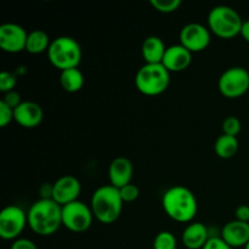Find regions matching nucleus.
Instances as JSON below:
<instances>
[{"instance_id":"412c9836","label":"nucleus","mask_w":249,"mask_h":249,"mask_svg":"<svg viewBox=\"0 0 249 249\" xmlns=\"http://www.w3.org/2000/svg\"><path fill=\"white\" fill-rule=\"evenodd\" d=\"M238 147H240V143H238L237 138L225 135V134H221L214 143V151H215L216 156L223 160H230V158L235 157Z\"/></svg>"},{"instance_id":"a878e982","label":"nucleus","mask_w":249,"mask_h":249,"mask_svg":"<svg viewBox=\"0 0 249 249\" xmlns=\"http://www.w3.org/2000/svg\"><path fill=\"white\" fill-rule=\"evenodd\" d=\"M119 194H121L123 202L130 203V202L136 201L139 198V196H140V190H139V187L136 185L130 182V184L125 185L122 189H119Z\"/></svg>"},{"instance_id":"20e7f679","label":"nucleus","mask_w":249,"mask_h":249,"mask_svg":"<svg viewBox=\"0 0 249 249\" xmlns=\"http://www.w3.org/2000/svg\"><path fill=\"white\" fill-rule=\"evenodd\" d=\"M243 19L235 9L225 5L213 7L208 14V28L220 39H233L240 36Z\"/></svg>"},{"instance_id":"2eb2a0df","label":"nucleus","mask_w":249,"mask_h":249,"mask_svg":"<svg viewBox=\"0 0 249 249\" xmlns=\"http://www.w3.org/2000/svg\"><path fill=\"white\" fill-rule=\"evenodd\" d=\"M220 237L233 249L245 248L249 243V223H242L236 219L229 221L224 225Z\"/></svg>"},{"instance_id":"f8f14e48","label":"nucleus","mask_w":249,"mask_h":249,"mask_svg":"<svg viewBox=\"0 0 249 249\" xmlns=\"http://www.w3.org/2000/svg\"><path fill=\"white\" fill-rule=\"evenodd\" d=\"M82 185L80 181L73 175H63L58 178L53 184V198L61 207L78 201Z\"/></svg>"},{"instance_id":"7ed1b4c3","label":"nucleus","mask_w":249,"mask_h":249,"mask_svg":"<svg viewBox=\"0 0 249 249\" xmlns=\"http://www.w3.org/2000/svg\"><path fill=\"white\" fill-rule=\"evenodd\" d=\"M123 203L119 189H116L112 185H104L95 190L92 194L90 208L97 221L109 225L118 220L121 216Z\"/></svg>"},{"instance_id":"aec40b11","label":"nucleus","mask_w":249,"mask_h":249,"mask_svg":"<svg viewBox=\"0 0 249 249\" xmlns=\"http://www.w3.org/2000/svg\"><path fill=\"white\" fill-rule=\"evenodd\" d=\"M60 84L65 91L78 92L84 87V75L79 68H71L62 71L60 74Z\"/></svg>"},{"instance_id":"7c9ffc66","label":"nucleus","mask_w":249,"mask_h":249,"mask_svg":"<svg viewBox=\"0 0 249 249\" xmlns=\"http://www.w3.org/2000/svg\"><path fill=\"white\" fill-rule=\"evenodd\" d=\"M235 219L242 223H249V206L247 204L238 206L235 211Z\"/></svg>"},{"instance_id":"473e14b6","label":"nucleus","mask_w":249,"mask_h":249,"mask_svg":"<svg viewBox=\"0 0 249 249\" xmlns=\"http://www.w3.org/2000/svg\"><path fill=\"white\" fill-rule=\"evenodd\" d=\"M245 249H249V243H248V245H247V246H246V247H245Z\"/></svg>"},{"instance_id":"9d476101","label":"nucleus","mask_w":249,"mask_h":249,"mask_svg":"<svg viewBox=\"0 0 249 249\" xmlns=\"http://www.w3.org/2000/svg\"><path fill=\"white\" fill-rule=\"evenodd\" d=\"M212 33L208 26L201 23H187L181 28L179 40L190 53H196L204 51L211 44Z\"/></svg>"},{"instance_id":"c85d7f7f","label":"nucleus","mask_w":249,"mask_h":249,"mask_svg":"<svg viewBox=\"0 0 249 249\" xmlns=\"http://www.w3.org/2000/svg\"><path fill=\"white\" fill-rule=\"evenodd\" d=\"M203 249H233L232 247L228 245L220 236H215V237H211L208 242L206 243Z\"/></svg>"},{"instance_id":"cd10ccee","label":"nucleus","mask_w":249,"mask_h":249,"mask_svg":"<svg viewBox=\"0 0 249 249\" xmlns=\"http://www.w3.org/2000/svg\"><path fill=\"white\" fill-rule=\"evenodd\" d=\"M1 101L4 102L5 105H7V106L12 109H15L16 107H18L19 105L23 102L21 99V95H19V92H17L16 90L4 94V97H2Z\"/></svg>"},{"instance_id":"1a4fd4ad","label":"nucleus","mask_w":249,"mask_h":249,"mask_svg":"<svg viewBox=\"0 0 249 249\" xmlns=\"http://www.w3.org/2000/svg\"><path fill=\"white\" fill-rule=\"evenodd\" d=\"M28 225L27 213L18 206H7L0 213V237L6 241H16Z\"/></svg>"},{"instance_id":"b1692460","label":"nucleus","mask_w":249,"mask_h":249,"mask_svg":"<svg viewBox=\"0 0 249 249\" xmlns=\"http://www.w3.org/2000/svg\"><path fill=\"white\" fill-rule=\"evenodd\" d=\"M221 129H223V134H225V135L237 138L238 134L241 133V129H242V124L236 116H229L223 121Z\"/></svg>"},{"instance_id":"393cba45","label":"nucleus","mask_w":249,"mask_h":249,"mask_svg":"<svg viewBox=\"0 0 249 249\" xmlns=\"http://www.w3.org/2000/svg\"><path fill=\"white\" fill-rule=\"evenodd\" d=\"M17 75L15 72H9V71H4L0 73V91L2 94L6 92L14 91L15 87L17 84Z\"/></svg>"},{"instance_id":"9b49d317","label":"nucleus","mask_w":249,"mask_h":249,"mask_svg":"<svg viewBox=\"0 0 249 249\" xmlns=\"http://www.w3.org/2000/svg\"><path fill=\"white\" fill-rule=\"evenodd\" d=\"M28 33L23 27L16 23H4L0 26V48L9 53H18L26 50Z\"/></svg>"},{"instance_id":"6ab92c4d","label":"nucleus","mask_w":249,"mask_h":249,"mask_svg":"<svg viewBox=\"0 0 249 249\" xmlns=\"http://www.w3.org/2000/svg\"><path fill=\"white\" fill-rule=\"evenodd\" d=\"M50 44L51 40L46 32L41 31V29H34L28 33L26 51L29 53H33V55L43 53L45 51L48 53Z\"/></svg>"},{"instance_id":"dca6fc26","label":"nucleus","mask_w":249,"mask_h":249,"mask_svg":"<svg viewBox=\"0 0 249 249\" xmlns=\"http://www.w3.org/2000/svg\"><path fill=\"white\" fill-rule=\"evenodd\" d=\"M134 168L130 160L125 157H117L111 162L108 168L109 185L116 189H122L130 184L133 178Z\"/></svg>"},{"instance_id":"bb28decb","label":"nucleus","mask_w":249,"mask_h":249,"mask_svg":"<svg viewBox=\"0 0 249 249\" xmlns=\"http://www.w3.org/2000/svg\"><path fill=\"white\" fill-rule=\"evenodd\" d=\"M14 121V109L0 101V126L5 128Z\"/></svg>"},{"instance_id":"4be33fe9","label":"nucleus","mask_w":249,"mask_h":249,"mask_svg":"<svg viewBox=\"0 0 249 249\" xmlns=\"http://www.w3.org/2000/svg\"><path fill=\"white\" fill-rule=\"evenodd\" d=\"M175 236L170 231H160L153 240V249H178Z\"/></svg>"},{"instance_id":"2f4dec72","label":"nucleus","mask_w":249,"mask_h":249,"mask_svg":"<svg viewBox=\"0 0 249 249\" xmlns=\"http://www.w3.org/2000/svg\"><path fill=\"white\" fill-rule=\"evenodd\" d=\"M240 36H242L247 43H249V19L243 22V26H242V29H241Z\"/></svg>"},{"instance_id":"4468645a","label":"nucleus","mask_w":249,"mask_h":249,"mask_svg":"<svg viewBox=\"0 0 249 249\" xmlns=\"http://www.w3.org/2000/svg\"><path fill=\"white\" fill-rule=\"evenodd\" d=\"M192 62V53H190L181 44L170 45L167 48V51L163 57L162 65L169 71L170 73L182 72L187 70Z\"/></svg>"},{"instance_id":"f03ea898","label":"nucleus","mask_w":249,"mask_h":249,"mask_svg":"<svg viewBox=\"0 0 249 249\" xmlns=\"http://www.w3.org/2000/svg\"><path fill=\"white\" fill-rule=\"evenodd\" d=\"M28 225L39 236H51L62 226V207L53 199H38L27 212Z\"/></svg>"},{"instance_id":"0eeeda50","label":"nucleus","mask_w":249,"mask_h":249,"mask_svg":"<svg viewBox=\"0 0 249 249\" xmlns=\"http://www.w3.org/2000/svg\"><path fill=\"white\" fill-rule=\"evenodd\" d=\"M218 89L226 99H238L249 90V72L246 68L235 66L221 73Z\"/></svg>"},{"instance_id":"f257e3e1","label":"nucleus","mask_w":249,"mask_h":249,"mask_svg":"<svg viewBox=\"0 0 249 249\" xmlns=\"http://www.w3.org/2000/svg\"><path fill=\"white\" fill-rule=\"evenodd\" d=\"M162 207L165 214L177 223H192L198 211L194 192L185 186H173L163 194Z\"/></svg>"},{"instance_id":"a211bd4d","label":"nucleus","mask_w":249,"mask_h":249,"mask_svg":"<svg viewBox=\"0 0 249 249\" xmlns=\"http://www.w3.org/2000/svg\"><path fill=\"white\" fill-rule=\"evenodd\" d=\"M167 48L168 46H165L164 41L160 36H147L141 45V55L145 63H150V65L162 63Z\"/></svg>"},{"instance_id":"5701e85b","label":"nucleus","mask_w":249,"mask_h":249,"mask_svg":"<svg viewBox=\"0 0 249 249\" xmlns=\"http://www.w3.org/2000/svg\"><path fill=\"white\" fill-rule=\"evenodd\" d=\"M150 4L160 14H173L181 6V0H151Z\"/></svg>"},{"instance_id":"c756f323","label":"nucleus","mask_w":249,"mask_h":249,"mask_svg":"<svg viewBox=\"0 0 249 249\" xmlns=\"http://www.w3.org/2000/svg\"><path fill=\"white\" fill-rule=\"evenodd\" d=\"M10 249H38L36 243L28 238H17L14 241Z\"/></svg>"},{"instance_id":"39448f33","label":"nucleus","mask_w":249,"mask_h":249,"mask_svg":"<svg viewBox=\"0 0 249 249\" xmlns=\"http://www.w3.org/2000/svg\"><path fill=\"white\" fill-rule=\"evenodd\" d=\"M46 53L51 65L61 72L79 67L83 56L79 43L71 36H57L51 40Z\"/></svg>"},{"instance_id":"6e6552de","label":"nucleus","mask_w":249,"mask_h":249,"mask_svg":"<svg viewBox=\"0 0 249 249\" xmlns=\"http://www.w3.org/2000/svg\"><path fill=\"white\" fill-rule=\"evenodd\" d=\"M94 219L90 206L79 199L62 207V226L72 232H85L90 229Z\"/></svg>"},{"instance_id":"ddd939ff","label":"nucleus","mask_w":249,"mask_h":249,"mask_svg":"<svg viewBox=\"0 0 249 249\" xmlns=\"http://www.w3.org/2000/svg\"><path fill=\"white\" fill-rule=\"evenodd\" d=\"M43 119V108L36 102L23 101L18 107L14 109V121L22 128H36L40 125Z\"/></svg>"},{"instance_id":"423d86ee","label":"nucleus","mask_w":249,"mask_h":249,"mask_svg":"<svg viewBox=\"0 0 249 249\" xmlns=\"http://www.w3.org/2000/svg\"><path fill=\"white\" fill-rule=\"evenodd\" d=\"M170 83V72L162 65L145 63L135 74V87L146 96H158L168 89Z\"/></svg>"},{"instance_id":"f3484780","label":"nucleus","mask_w":249,"mask_h":249,"mask_svg":"<svg viewBox=\"0 0 249 249\" xmlns=\"http://www.w3.org/2000/svg\"><path fill=\"white\" fill-rule=\"evenodd\" d=\"M211 237L208 228L204 224L195 221L190 223L182 231L181 241L187 249H203Z\"/></svg>"}]
</instances>
